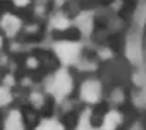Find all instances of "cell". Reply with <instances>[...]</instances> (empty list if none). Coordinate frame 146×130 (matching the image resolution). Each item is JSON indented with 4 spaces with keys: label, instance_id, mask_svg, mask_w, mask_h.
<instances>
[{
    "label": "cell",
    "instance_id": "3957f363",
    "mask_svg": "<svg viewBox=\"0 0 146 130\" xmlns=\"http://www.w3.org/2000/svg\"><path fill=\"white\" fill-rule=\"evenodd\" d=\"M82 98L86 102H96L101 95V85L96 80H86L80 89Z\"/></svg>",
    "mask_w": 146,
    "mask_h": 130
},
{
    "label": "cell",
    "instance_id": "4fadbf2b",
    "mask_svg": "<svg viewBox=\"0 0 146 130\" xmlns=\"http://www.w3.org/2000/svg\"><path fill=\"white\" fill-rule=\"evenodd\" d=\"M2 44H3V41H2V38H0V48H2Z\"/></svg>",
    "mask_w": 146,
    "mask_h": 130
},
{
    "label": "cell",
    "instance_id": "5b68a950",
    "mask_svg": "<svg viewBox=\"0 0 146 130\" xmlns=\"http://www.w3.org/2000/svg\"><path fill=\"white\" fill-rule=\"evenodd\" d=\"M5 130H23V123H22V115L19 111H12L5 123Z\"/></svg>",
    "mask_w": 146,
    "mask_h": 130
},
{
    "label": "cell",
    "instance_id": "8fae6325",
    "mask_svg": "<svg viewBox=\"0 0 146 130\" xmlns=\"http://www.w3.org/2000/svg\"><path fill=\"white\" fill-rule=\"evenodd\" d=\"M10 92L6 88H0V107L2 105H6L7 102H10Z\"/></svg>",
    "mask_w": 146,
    "mask_h": 130
},
{
    "label": "cell",
    "instance_id": "ba28073f",
    "mask_svg": "<svg viewBox=\"0 0 146 130\" xmlns=\"http://www.w3.org/2000/svg\"><path fill=\"white\" fill-rule=\"evenodd\" d=\"M36 130H64V129L57 120H44L40 123Z\"/></svg>",
    "mask_w": 146,
    "mask_h": 130
},
{
    "label": "cell",
    "instance_id": "277c9868",
    "mask_svg": "<svg viewBox=\"0 0 146 130\" xmlns=\"http://www.w3.org/2000/svg\"><path fill=\"white\" fill-rule=\"evenodd\" d=\"M0 25H2L3 31L6 32V35H9V37H13V35L21 29L22 22H21V19L16 18L15 15H5V16L2 18Z\"/></svg>",
    "mask_w": 146,
    "mask_h": 130
},
{
    "label": "cell",
    "instance_id": "7a4b0ae2",
    "mask_svg": "<svg viewBox=\"0 0 146 130\" xmlns=\"http://www.w3.org/2000/svg\"><path fill=\"white\" fill-rule=\"evenodd\" d=\"M54 51L63 64H73L78 62L80 54V44L72 41H60L54 44Z\"/></svg>",
    "mask_w": 146,
    "mask_h": 130
},
{
    "label": "cell",
    "instance_id": "7c38bea8",
    "mask_svg": "<svg viewBox=\"0 0 146 130\" xmlns=\"http://www.w3.org/2000/svg\"><path fill=\"white\" fill-rule=\"evenodd\" d=\"M15 5L16 6H25V5H28V0H15Z\"/></svg>",
    "mask_w": 146,
    "mask_h": 130
},
{
    "label": "cell",
    "instance_id": "9c48e42d",
    "mask_svg": "<svg viewBox=\"0 0 146 130\" xmlns=\"http://www.w3.org/2000/svg\"><path fill=\"white\" fill-rule=\"evenodd\" d=\"M89 115H91L89 111H85L83 113V115L80 117V121L78 124V130H95L91 126V123H89Z\"/></svg>",
    "mask_w": 146,
    "mask_h": 130
},
{
    "label": "cell",
    "instance_id": "52a82bcc",
    "mask_svg": "<svg viewBox=\"0 0 146 130\" xmlns=\"http://www.w3.org/2000/svg\"><path fill=\"white\" fill-rule=\"evenodd\" d=\"M78 25L79 28L83 31V34H88L92 28V19H91V15L89 13H83L78 18Z\"/></svg>",
    "mask_w": 146,
    "mask_h": 130
},
{
    "label": "cell",
    "instance_id": "30bf717a",
    "mask_svg": "<svg viewBox=\"0 0 146 130\" xmlns=\"http://www.w3.org/2000/svg\"><path fill=\"white\" fill-rule=\"evenodd\" d=\"M51 23H53V27L57 28V29H64V28L69 27V21L63 15H56L53 18V22Z\"/></svg>",
    "mask_w": 146,
    "mask_h": 130
},
{
    "label": "cell",
    "instance_id": "6da1fadb",
    "mask_svg": "<svg viewBox=\"0 0 146 130\" xmlns=\"http://www.w3.org/2000/svg\"><path fill=\"white\" fill-rule=\"evenodd\" d=\"M48 91L56 97V99L62 101L67 94L72 91V78L66 70H58V72L53 76V79L48 84Z\"/></svg>",
    "mask_w": 146,
    "mask_h": 130
},
{
    "label": "cell",
    "instance_id": "8992f818",
    "mask_svg": "<svg viewBox=\"0 0 146 130\" xmlns=\"http://www.w3.org/2000/svg\"><path fill=\"white\" fill-rule=\"evenodd\" d=\"M120 123H121V115L117 111H110L104 119L102 130H115Z\"/></svg>",
    "mask_w": 146,
    "mask_h": 130
}]
</instances>
